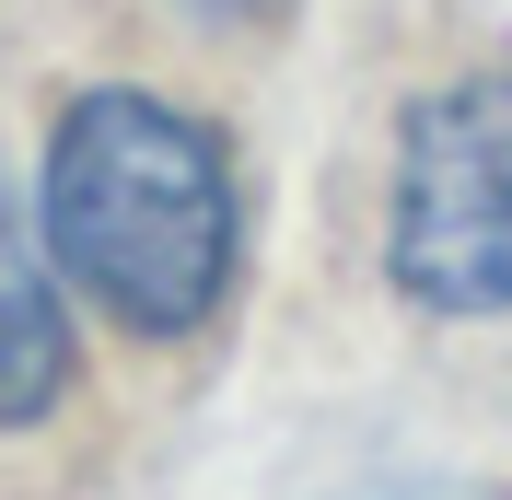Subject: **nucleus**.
Here are the masks:
<instances>
[{
  "mask_svg": "<svg viewBox=\"0 0 512 500\" xmlns=\"http://www.w3.org/2000/svg\"><path fill=\"white\" fill-rule=\"evenodd\" d=\"M233 152L163 94H70L47 128V256L140 338H187L233 291Z\"/></svg>",
  "mask_w": 512,
  "mask_h": 500,
  "instance_id": "obj_1",
  "label": "nucleus"
},
{
  "mask_svg": "<svg viewBox=\"0 0 512 500\" xmlns=\"http://www.w3.org/2000/svg\"><path fill=\"white\" fill-rule=\"evenodd\" d=\"M384 268L419 314H512V70H466L408 105Z\"/></svg>",
  "mask_w": 512,
  "mask_h": 500,
  "instance_id": "obj_2",
  "label": "nucleus"
},
{
  "mask_svg": "<svg viewBox=\"0 0 512 500\" xmlns=\"http://www.w3.org/2000/svg\"><path fill=\"white\" fill-rule=\"evenodd\" d=\"M70 396V303L47 221H24V198L0 187V431H35Z\"/></svg>",
  "mask_w": 512,
  "mask_h": 500,
  "instance_id": "obj_3",
  "label": "nucleus"
},
{
  "mask_svg": "<svg viewBox=\"0 0 512 500\" xmlns=\"http://www.w3.org/2000/svg\"><path fill=\"white\" fill-rule=\"evenodd\" d=\"M361 500H501V489H466V477H384V489Z\"/></svg>",
  "mask_w": 512,
  "mask_h": 500,
  "instance_id": "obj_4",
  "label": "nucleus"
}]
</instances>
